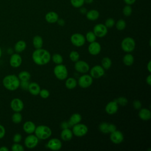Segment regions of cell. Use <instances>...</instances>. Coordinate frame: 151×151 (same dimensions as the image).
Returning <instances> with one entry per match:
<instances>
[{
	"instance_id": "obj_1",
	"label": "cell",
	"mask_w": 151,
	"mask_h": 151,
	"mask_svg": "<svg viewBox=\"0 0 151 151\" xmlns=\"http://www.w3.org/2000/svg\"><path fill=\"white\" fill-rule=\"evenodd\" d=\"M50 52L44 48L36 49L32 54L33 61L38 65H43L48 64L51 60Z\"/></svg>"
},
{
	"instance_id": "obj_2",
	"label": "cell",
	"mask_w": 151,
	"mask_h": 151,
	"mask_svg": "<svg viewBox=\"0 0 151 151\" xmlns=\"http://www.w3.org/2000/svg\"><path fill=\"white\" fill-rule=\"evenodd\" d=\"M2 84L6 89L9 91H15L19 87L20 80L16 75L9 74L4 77Z\"/></svg>"
},
{
	"instance_id": "obj_3",
	"label": "cell",
	"mask_w": 151,
	"mask_h": 151,
	"mask_svg": "<svg viewBox=\"0 0 151 151\" xmlns=\"http://www.w3.org/2000/svg\"><path fill=\"white\" fill-rule=\"evenodd\" d=\"M35 135L38 139L45 140L48 139L52 134V130L47 126L40 125L36 127L34 131Z\"/></svg>"
},
{
	"instance_id": "obj_4",
	"label": "cell",
	"mask_w": 151,
	"mask_h": 151,
	"mask_svg": "<svg viewBox=\"0 0 151 151\" xmlns=\"http://www.w3.org/2000/svg\"><path fill=\"white\" fill-rule=\"evenodd\" d=\"M136 47V42L134 40L130 37H125L121 42L122 49L127 53L132 52Z\"/></svg>"
},
{
	"instance_id": "obj_5",
	"label": "cell",
	"mask_w": 151,
	"mask_h": 151,
	"mask_svg": "<svg viewBox=\"0 0 151 151\" xmlns=\"http://www.w3.org/2000/svg\"><path fill=\"white\" fill-rule=\"evenodd\" d=\"M54 74L57 79L64 80L67 78L68 70L66 66L64 64H57L54 68Z\"/></svg>"
},
{
	"instance_id": "obj_6",
	"label": "cell",
	"mask_w": 151,
	"mask_h": 151,
	"mask_svg": "<svg viewBox=\"0 0 151 151\" xmlns=\"http://www.w3.org/2000/svg\"><path fill=\"white\" fill-rule=\"evenodd\" d=\"M88 130L87 126L84 124L79 123L73 126V133L77 137H83L85 136L87 133Z\"/></svg>"
},
{
	"instance_id": "obj_7",
	"label": "cell",
	"mask_w": 151,
	"mask_h": 151,
	"mask_svg": "<svg viewBox=\"0 0 151 151\" xmlns=\"http://www.w3.org/2000/svg\"><path fill=\"white\" fill-rule=\"evenodd\" d=\"M71 42L76 47H82L86 42L85 37L80 33L73 34L70 37Z\"/></svg>"
},
{
	"instance_id": "obj_8",
	"label": "cell",
	"mask_w": 151,
	"mask_h": 151,
	"mask_svg": "<svg viewBox=\"0 0 151 151\" xmlns=\"http://www.w3.org/2000/svg\"><path fill=\"white\" fill-rule=\"evenodd\" d=\"M38 142L39 139L35 134H29L24 140V145L28 149H33L37 146Z\"/></svg>"
},
{
	"instance_id": "obj_9",
	"label": "cell",
	"mask_w": 151,
	"mask_h": 151,
	"mask_svg": "<svg viewBox=\"0 0 151 151\" xmlns=\"http://www.w3.org/2000/svg\"><path fill=\"white\" fill-rule=\"evenodd\" d=\"M93 78L90 75L84 74L78 80L77 83L81 88H86L89 87L93 83Z\"/></svg>"
},
{
	"instance_id": "obj_10",
	"label": "cell",
	"mask_w": 151,
	"mask_h": 151,
	"mask_svg": "<svg viewBox=\"0 0 151 151\" xmlns=\"http://www.w3.org/2000/svg\"><path fill=\"white\" fill-rule=\"evenodd\" d=\"M93 31L97 37L102 38L107 34L108 28L103 24H98L94 27Z\"/></svg>"
},
{
	"instance_id": "obj_11",
	"label": "cell",
	"mask_w": 151,
	"mask_h": 151,
	"mask_svg": "<svg viewBox=\"0 0 151 151\" xmlns=\"http://www.w3.org/2000/svg\"><path fill=\"white\" fill-rule=\"evenodd\" d=\"M74 68L78 73H86L90 70V66L87 62L83 60H78L75 62Z\"/></svg>"
},
{
	"instance_id": "obj_12",
	"label": "cell",
	"mask_w": 151,
	"mask_h": 151,
	"mask_svg": "<svg viewBox=\"0 0 151 151\" xmlns=\"http://www.w3.org/2000/svg\"><path fill=\"white\" fill-rule=\"evenodd\" d=\"M10 107L14 112H20L23 110L24 105L21 99L14 98L11 101Z\"/></svg>"
},
{
	"instance_id": "obj_13",
	"label": "cell",
	"mask_w": 151,
	"mask_h": 151,
	"mask_svg": "<svg viewBox=\"0 0 151 151\" xmlns=\"http://www.w3.org/2000/svg\"><path fill=\"white\" fill-rule=\"evenodd\" d=\"M90 74L93 78H99L104 76V69L102 67L101 65H96L90 69Z\"/></svg>"
},
{
	"instance_id": "obj_14",
	"label": "cell",
	"mask_w": 151,
	"mask_h": 151,
	"mask_svg": "<svg viewBox=\"0 0 151 151\" xmlns=\"http://www.w3.org/2000/svg\"><path fill=\"white\" fill-rule=\"evenodd\" d=\"M110 139L112 143L114 144H120L123 141L124 136L122 132L116 130L114 132L110 133Z\"/></svg>"
},
{
	"instance_id": "obj_15",
	"label": "cell",
	"mask_w": 151,
	"mask_h": 151,
	"mask_svg": "<svg viewBox=\"0 0 151 151\" xmlns=\"http://www.w3.org/2000/svg\"><path fill=\"white\" fill-rule=\"evenodd\" d=\"M47 147L52 150H59L62 147L61 141L57 138L51 139L47 144Z\"/></svg>"
},
{
	"instance_id": "obj_16",
	"label": "cell",
	"mask_w": 151,
	"mask_h": 151,
	"mask_svg": "<svg viewBox=\"0 0 151 151\" xmlns=\"http://www.w3.org/2000/svg\"><path fill=\"white\" fill-rule=\"evenodd\" d=\"M22 59L19 53H14L11 55L9 59V64L12 67L18 68L22 64Z\"/></svg>"
},
{
	"instance_id": "obj_17",
	"label": "cell",
	"mask_w": 151,
	"mask_h": 151,
	"mask_svg": "<svg viewBox=\"0 0 151 151\" xmlns=\"http://www.w3.org/2000/svg\"><path fill=\"white\" fill-rule=\"evenodd\" d=\"M101 45L97 41L90 42L88 47V52L93 55H98L101 51Z\"/></svg>"
},
{
	"instance_id": "obj_18",
	"label": "cell",
	"mask_w": 151,
	"mask_h": 151,
	"mask_svg": "<svg viewBox=\"0 0 151 151\" xmlns=\"http://www.w3.org/2000/svg\"><path fill=\"white\" fill-rule=\"evenodd\" d=\"M117 110H118V104L117 103L115 100L109 102L105 107L106 112L110 115L115 114L117 111Z\"/></svg>"
},
{
	"instance_id": "obj_19",
	"label": "cell",
	"mask_w": 151,
	"mask_h": 151,
	"mask_svg": "<svg viewBox=\"0 0 151 151\" xmlns=\"http://www.w3.org/2000/svg\"><path fill=\"white\" fill-rule=\"evenodd\" d=\"M23 130L27 134H32L36 128V126L32 121H27L23 124Z\"/></svg>"
},
{
	"instance_id": "obj_20",
	"label": "cell",
	"mask_w": 151,
	"mask_h": 151,
	"mask_svg": "<svg viewBox=\"0 0 151 151\" xmlns=\"http://www.w3.org/2000/svg\"><path fill=\"white\" fill-rule=\"evenodd\" d=\"M58 19V15L54 11H50L47 12L45 15V21L50 24H54L57 22Z\"/></svg>"
},
{
	"instance_id": "obj_21",
	"label": "cell",
	"mask_w": 151,
	"mask_h": 151,
	"mask_svg": "<svg viewBox=\"0 0 151 151\" xmlns=\"http://www.w3.org/2000/svg\"><path fill=\"white\" fill-rule=\"evenodd\" d=\"M41 88L39 84L35 82L29 83L28 90L33 96H37L39 94Z\"/></svg>"
},
{
	"instance_id": "obj_22",
	"label": "cell",
	"mask_w": 151,
	"mask_h": 151,
	"mask_svg": "<svg viewBox=\"0 0 151 151\" xmlns=\"http://www.w3.org/2000/svg\"><path fill=\"white\" fill-rule=\"evenodd\" d=\"M138 115L140 119L145 121L149 120L151 118V112L150 110L146 108L140 109Z\"/></svg>"
},
{
	"instance_id": "obj_23",
	"label": "cell",
	"mask_w": 151,
	"mask_h": 151,
	"mask_svg": "<svg viewBox=\"0 0 151 151\" xmlns=\"http://www.w3.org/2000/svg\"><path fill=\"white\" fill-rule=\"evenodd\" d=\"M73 136V132L69 128L63 129V130L61 131L60 134L61 138L64 141L70 140L72 139Z\"/></svg>"
},
{
	"instance_id": "obj_24",
	"label": "cell",
	"mask_w": 151,
	"mask_h": 151,
	"mask_svg": "<svg viewBox=\"0 0 151 151\" xmlns=\"http://www.w3.org/2000/svg\"><path fill=\"white\" fill-rule=\"evenodd\" d=\"M86 18L90 21H96L100 16L99 12L96 9H91L86 12Z\"/></svg>"
},
{
	"instance_id": "obj_25",
	"label": "cell",
	"mask_w": 151,
	"mask_h": 151,
	"mask_svg": "<svg viewBox=\"0 0 151 151\" xmlns=\"http://www.w3.org/2000/svg\"><path fill=\"white\" fill-rule=\"evenodd\" d=\"M27 47V44L25 41L23 40L18 41L14 45V50L17 53H21L24 51Z\"/></svg>"
},
{
	"instance_id": "obj_26",
	"label": "cell",
	"mask_w": 151,
	"mask_h": 151,
	"mask_svg": "<svg viewBox=\"0 0 151 151\" xmlns=\"http://www.w3.org/2000/svg\"><path fill=\"white\" fill-rule=\"evenodd\" d=\"M81 119H82L81 116L79 113H74L71 116L70 120L68 121V123L70 126H73L76 124L80 123V122L81 121Z\"/></svg>"
},
{
	"instance_id": "obj_27",
	"label": "cell",
	"mask_w": 151,
	"mask_h": 151,
	"mask_svg": "<svg viewBox=\"0 0 151 151\" xmlns=\"http://www.w3.org/2000/svg\"><path fill=\"white\" fill-rule=\"evenodd\" d=\"M32 44L35 49L42 48L43 45L42 38L40 35H35L32 39Z\"/></svg>"
},
{
	"instance_id": "obj_28",
	"label": "cell",
	"mask_w": 151,
	"mask_h": 151,
	"mask_svg": "<svg viewBox=\"0 0 151 151\" xmlns=\"http://www.w3.org/2000/svg\"><path fill=\"white\" fill-rule=\"evenodd\" d=\"M134 57L132 54L127 53L123 57V63L127 66H131L134 63Z\"/></svg>"
},
{
	"instance_id": "obj_29",
	"label": "cell",
	"mask_w": 151,
	"mask_h": 151,
	"mask_svg": "<svg viewBox=\"0 0 151 151\" xmlns=\"http://www.w3.org/2000/svg\"><path fill=\"white\" fill-rule=\"evenodd\" d=\"M65 84V87L68 89L71 90V89L74 88L77 86V81L74 78L70 77L66 80Z\"/></svg>"
},
{
	"instance_id": "obj_30",
	"label": "cell",
	"mask_w": 151,
	"mask_h": 151,
	"mask_svg": "<svg viewBox=\"0 0 151 151\" xmlns=\"http://www.w3.org/2000/svg\"><path fill=\"white\" fill-rule=\"evenodd\" d=\"M101 66L105 70L109 69L112 64V61L111 59L107 57L103 58L101 60Z\"/></svg>"
},
{
	"instance_id": "obj_31",
	"label": "cell",
	"mask_w": 151,
	"mask_h": 151,
	"mask_svg": "<svg viewBox=\"0 0 151 151\" xmlns=\"http://www.w3.org/2000/svg\"><path fill=\"white\" fill-rule=\"evenodd\" d=\"M18 77L20 81H29L31 78V74L28 71H22L18 74Z\"/></svg>"
},
{
	"instance_id": "obj_32",
	"label": "cell",
	"mask_w": 151,
	"mask_h": 151,
	"mask_svg": "<svg viewBox=\"0 0 151 151\" xmlns=\"http://www.w3.org/2000/svg\"><path fill=\"white\" fill-rule=\"evenodd\" d=\"M12 121L15 124H19L21 122L22 120V114L20 113V112H15L12 115L11 117Z\"/></svg>"
},
{
	"instance_id": "obj_33",
	"label": "cell",
	"mask_w": 151,
	"mask_h": 151,
	"mask_svg": "<svg viewBox=\"0 0 151 151\" xmlns=\"http://www.w3.org/2000/svg\"><path fill=\"white\" fill-rule=\"evenodd\" d=\"M115 25H116V28H117V29H118L119 31H122L126 28V22L124 19H120L118 20L116 22H115Z\"/></svg>"
},
{
	"instance_id": "obj_34",
	"label": "cell",
	"mask_w": 151,
	"mask_h": 151,
	"mask_svg": "<svg viewBox=\"0 0 151 151\" xmlns=\"http://www.w3.org/2000/svg\"><path fill=\"white\" fill-rule=\"evenodd\" d=\"M96 36L93 32V31H88L87 32L86 35V40H87L88 42H92L96 40Z\"/></svg>"
},
{
	"instance_id": "obj_35",
	"label": "cell",
	"mask_w": 151,
	"mask_h": 151,
	"mask_svg": "<svg viewBox=\"0 0 151 151\" xmlns=\"http://www.w3.org/2000/svg\"><path fill=\"white\" fill-rule=\"evenodd\" d=\"M52 60L55 64H60L63 62V58L62 55L59 54H54L52 56Z\"/></svg>"
},
{
	"instance_id": "obj_36",
	"label": "cell",
	"mask_w": 151,
	"mask_h": 151,
	"mask_svg": "<svg viewBox=\"0 0 151 151\" xmlns=\"http://www.w3.org/2000/svg\"><path fill=\"white\" fill-rule=\"evenodd\" d=\"M69 57L70 59L73 61V62H76L78 60H79L80 58V54L79 53L76 51H72L69 54Z\"/></svg>"
},
{
	"instance_id": "obj_37",
	"label": "cell",
	"mask_w": 151,
	"mask_h": 151,
	"mask_svg": "<svg viewBox=\"0 0 151 151\" xmlns=\"http://www.w3.org/2000/svg\"><path fill=\"white\" fill-rule=\"evenodd\" d=\"M108 124L107 122H101L99 126V129L100 130L101 132H102L104 134H107L109 133L108 131Z\"/></svg>"
},
{
	"instance_id": "obj_38",
	"label": "cell",
	"mask_w": 151,
	"mask_h": 151,
	"mask_svg": "<svg viewBox=\"0 0 151 151\" xmlns=\"http://www.w3.org/2000/svg\"><path fill=\"white\" fill-rule=\"evenodd\" d=\"M71 4L76 8H80L84 4V0H70Z\"/></svg>"
},
{
	"instance_id": "obj_39",
	"label": "cell",
	"mask_w": 151,
	"mask_h": 151,
	"mask_svg": "<svg viewBox=\"0 0 151 151\" xmlns=\"http://www.w3.org/2000/svg\"><path fill=\"white\" fill-rule=\"evenodd\" d=\"M132 13V8L130 5H125L123 8V14L126 17H129Z\"/></svg>"
},
{
	"instance_id": "obj_40",
	"label": "cell",
	"mask_w": 151,
	"mask_h": 151,
	"mask_svg": "<svg viewBox=\"0 0 151 151\" xmlns=\"http://www.w3.org/2000/svg\"><path fill=\"white\" fill-rule=\"evenodd\" d=\"M11 150L12 151H24V147L19 143H14L11 146Z\"/></svg>"
},
{
	"instance_id": "obj_41",
	"label": "cell",
	"mask_w": 151,
	"mask_h": 151,
	"mask_svg": "<svg viewBox=\"0 0 151 151\" xmlns=\"http://www.w3.org/2000/svg\"><path fill=\"white\" fill-rule=\"evenodd\" d=\"M115 100L118 104L122 106H126L128 103L127 99L124 97H120L117 98V99H116Z\"/></svg>"
},
{
	"instance_id": "obj_42",
	"label": "cell",
	"mask_w": 151,
	"mask_h": 151,
	"mask_svg": "<svg viewBox=\"0 0 151 151\" xmlns=\"http://www.w3.org/2000/svg\"><path fill=\"white\" fill-rule=\"evenodd\" d=\"M104 25L107 28H112L115 25V21L112 18H109L106 20Z\"/></svg>"
},
{
	"instance_id": "obj_43",
	"label": "cell",
	"mask_w": 151,
	"mask_h": 151,
	"mask_svg": "<svg viewBox=\"0 0 151 151\" xmlns=\"http://www.w3.org/2000/svg\"><path fill=\"white\" fill-rule=\"evenodd\" d=\"M39 95L42 99H47L50 96V92L47 89H41L39 93Z\"/></svg>"
},
{
	"instance_id": "obj_44",
	"label": "cell",
	"mask_w": 151,
	"mask_h": 151,
	"mask_svg": "<svg viewBox=\"0 0 151 151\" xmlns=\"http://www.w3.org/2000/svg\"><path fill=\"white\" fill-rule=\"evenodd\" d=\"M29 84V83L28 81H20L19 87L24 90H28Z\"/></svg>"
},
{
	"instance_id": "obj_45",
	"label": "cell",
	"mask_w": 151,
	"mask_h": 151,
	"mask_svg": "<svg viewBox=\"0 0 151 151\" xmlns=\"http://www.w3.org/2000/svg\"><path fill=\"white\" fill-rule=\"evenodd\" d=\"M14 143H19L22 140V135L20 133H15L12 138Z\"/></svg>"
},
{
	"instance_id": "obj_46",
	"label": "cell",
	"mask_w": 151,
	"mask_h": 151,
	"mask_svg": "<svg viewBox=\"0 0 151 151\" xmlns=\"http://www.w3.org/2000/svg\"><path fill=\"white\" fill-rule=\"evenodd\" d=\"M133 106L136 110H139L142 107V103L137 100H136L133 103Z\"/></svg>"
},
{
	"instance_id": "obj_47",
	"label": "cell",
	"mask_w": 151,
	"mask_h": 151,
	"mask_svg": "<svg viewBox=\"0 0 151 151\" xmlns=\"http://www.w3.org/2000/svg\"><path fill=\"white\" fill-rule=\"evenodd\" d=\"M117 130V127L116 126L115 124H108V131L109 133H112L113 132H114L115 130Z\"/></svg>"
},
{
	"instance_id": "obj_48",
	"label": "cell",
	"mask_w": 151,
	"mask_h": 151,
	"mask_svg": "<svg viewBox=\"0 0 151 151\" xmlns=\"http://www.w3.org/2000/svg\"><path fill=\"white\" fill-rule=\"evenodd\" d=\"M5 135V129L4 126L0 124V139H2Z\"/></svg>"
},
{
	"instance_id": "obj_49",
	"label": "cell",
	"mask_w": 151,
	"mask_h": 151,
	"mask_svg": "<svg viewBox=\"0 0 151 151\" xmlns=\"http://www.w3.org/2000/svg\"><path fill=\"white\" fill-rule=\"evenodd\" d=\"M57 22L60 26H64L65 24V21L63 18H60V19L58 18Z\"/></svg>"
},
{
	"instance_id": "obj_50",
	"label": "cell",
	"mask_w": 151,
	"mask_h": 151,
	"mask_svg": "<svg viewBox=\"0 0 151 151\" xmlns=\"http://www.w3.org/2000/svg\"><path fill=\"white\" fill-rule=\"evenodd\" d=\"M61 126L63 129H65V128H68L70 126L69 123H68V122H63L61 124Z\"/></svg>"
},
{
	"instance_id": "obj_51",
	"label": "cell",
	"mask_w": 151,
	"mask_h": 151,
	"mask_svg": "<svg viewBox=\"0 0 151 151\" xmlns=\"http://www.w3.org/2000/svg\"><path fill=\"white\" fill-rule=\"evenodd\" d=\"M123 1L126 5H133V4H134V2H136V0H123Z\"/></svg>"
},
{
	"instance_id": "obj_52",
	"label": "cell",
	"mask_w": 151,
	"mask_h": 151,
	"mask_svg": "<svg viewBox=\"0 0 151 151\" xmlns=\"http://www.w3.org/2000/svg\"><path fill=\"white\" fill-rule=\"evenodd\" d=\"M146 83H147L149 86H150V85H151V75H150V74L148 75V76L146 77Z\"/></svg>"
},
{
	"instance_id": "obj_53",
	"label": "cell",
	"mask_w": 151,
	"mask_h": 151,
	"mask_svg": "<svg viewBox=\"0 0 151 151\" xmlns=\"http://www.w3.org/2000/svg\"><path fill=\"white\" fill-rule=\"evenodd\" d=\"M80 12L81 13V14H86V12H87V9H86V8H84V7H80Z\"/></svg>"
},
{
	"instance_id": "obj_54",
	"label": "cell",
	"mask_w": 151,
	"mask_h": 151,
	"mask_svg": "<svg viewBox=\"0 0 151 151\" xmlns=\"http://www.w3.org/2000/svg\"><path fill=\"white\" fill-rule=\"evenodd\" d=\"M147 70L149 71V73L151 72V61L150 60L148 63H147Z\"/></svg>"
},
{
	"instance_id": "obj_55",
	"label": "cell",
	"mask_w": 151,
	"mask_h": 151,
	"mask_svg": "<svg viewBox=\"0 0 151 151\" xmlns=\"http://www.w3.org/2000/svg\"><path fill=\"white\" fill-rule=\"evenodd\" d=\"M8 150H9V149L6 146H3L0 147V151H8Z\"/></svg>"
},
{
	"instance_id": "obj_56",
	"label": "cell",
	"mask_w": 151,
	"mask_h": 151,
	"mask_svg": "<svg viewBox=\"0 0 151 151\" xmlns=\"http://www.w3.org/2000/svg\"><path fill=\"white\" fill-rule=\"evenodd\" d=\"M94 0H84V3L87 4H91L93 2Z\"/></svg>"
},
{
	"instance_id": "obj_57",
	"label": "cell",
	"mask_w": 151,
	"mask_h": 151,
	"mask_svg": "<svg viewBox=\"0 0 151 151\" xmlns=\"http://www.w3.org/2000/svg\"><path fill=\"white\" fill-rule=\"evenodd\" d=\"M2 50H1V48L0 47V58L2 56Z\"/></svg>"
}]
</instances>
